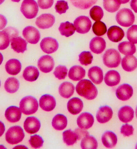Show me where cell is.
Listing matches in <instances>:
<instances>
[{"mask_svg":"<svg viewBox=\"0 0 137 149\" xmlns=\"http://www.w3.org/2000/svg\"><path fill=\"white\" fill-rule=\"evenodd\" d=\"M76 91L79 95L88 100L95 99L98 93L95 85L88 79L81 80L76 86Z\"/></svg>","mask_w":137,"mask_h":149,"instance_id":"obj_1","label":"cell"},{"mask_svg":"<svg viewBox=\"0 0 137 149\" xmlns=\"http://www.w3.org/2000/svg\"><path fill=\"white\" fill-rule=\"evenodd\" d=\"M19 105L21 112L26 115L35 113L39 107L37 99L32 96H27L23 98L20 102Z\"/></svg>","mask_w":137,"mask_h":149,"instance_id":"obj_2","label":"cell"},{"mask_svg":"<svg viewBox=\"0 0 137 149\" xmlns=\"http://www.w3.org/2000/svg\"><path fill=\"white\" fill-rule=\"evenodd\" d=\"M121 59L120 53L113 49L107 50L103 57L104 64L109 68H115L118 66Z\"/></svg>","mask_w":137,"mask_h":149,"instance_id":"obj_3","label":"cell"},{"mask_svg":"<svg viewBox=\"0 0 137 149\" xmlns=\"http://www.w3.org/2000/svg\"><path fill=\"white\" fill-rule=\"evenodd\" d=\"M25 137V133L21 127H11L6 134V139L9 144H17L23 141Z\"/></svg>","mask_w":137,"mask_h":149,"instance_id":"obj_4","label":"cell"},{"mask_svg":"<svg viewBox=\"0 0 137 149\" xmlns=\"http://www.w3.org/2000/svg\"><path fill=\"white\" fill-rule=\"evenodd\" d=\"M116 20L121 26L129 27L132 25L134 22V15L130 9L123 8L118 12L116 16Z\"/></svg>","mask_w":137,"mask_h":149,"instance_id":"obj_5","label":"cell"},{"mask_svg":"<svg viewBox=\"0 0 137 149\" xmlns=\"http://www.w3.org/2000/svg\"><path fill=\"white\" fill-rule=\"evenodd\" d=\"M21 10L25 17L32 19L37 16L39 8L35 0H24L21 5Z\"/></svg>","mask_w":137,"mask_h":149,"instance_id":"obj_6","label":"cell"},{"mask_svg":"<svg viewBox=\"0 0 137 149\" xmlns=\"http://www.w3.org/2000/svg\"><path fill=\"white\" fill-rule=\"evenodd\" d=\"M91 20L88 17L81 16L74 21V25L77 33L85 34L88 33L91 27Z\"/></svg>","mask_w":137,"mask_h":149,"instance_id":"obj_7","label":"cell"},{"mask_svg":"<svg viewBox=\"0 0 137 149\" xmlns=\"http://www.w3.org/2000/svg\"><path fill=\"white\" fill-rule=\"evenodd\" d=\"M23 37L26 41L32 44H37L40 39V32L35 28L32 26H28L23 29Z\"/></svg>","mask_w":137,"mask_h":149,"instance_id":"obj_8","label":"cell"},{"mask_svg":"<svg viewBox=\"0 0 137 149\" xmlns=\"http://www.w3.org/2000/svg\"><path fill=\"white\" fill-rule=\"evenodd\" d=\"M40 47L44 53L51 54L58 49L59 44L56 39L51 37H46L41 41Z\"/></svg>","mask_w":137,"mask_h":149,"instance_id":"obj_9","label":"cell"},{"mask_svg":"<svg viewBox=\"0 0 137 149\" xmlns=\"http://www.w3.org/2000/svg\"><path fill=\"white\" fill-rule=\"evenodd\" d=\"M55 62L54 59L49 55H44L38 60V68L43 73H49L52 71Z\"/></svg>","mask_w":137,"mask_h":149,"instance_id":"obj_10","label":"cell"},{"mask_svg":"<svg viewBox=\"0 0 137 149\" xmlns=\"http://www.w3.org/2000/svg\"><path fill=\"white\" fill-rule=\"evenodd\" d=\"M55 22V18L50 14H44L36 19V24L39 28L47 29L52 27Z\"/></svg>","mask_w":137,"mask_h":149,"instance_id":"obj_11","label":"cell"},{"mask_svg":"<svg viewBox=\"0 0 137 149\" xmlns=\"http://www.w3.org/2000/svg\"><path fill=\"white\" fill-rule=\"evenodd\" d=\"M24 127L26 132L34 134L38 132L41 127V123L37 118L33 116L28 117L24 123Z\"/></svg>","mask_w":137,"mask_h":149,"instance_id":"obj_12","label":"cell"},{"mask_svg":"<svg viewBox=\"0 0 137 149\" xmlns=\"http://www.w3.org/2000/svg\"><path fill=\"white\" fill-rule=\"evenodd\" d=\"M56 102L55 98L49 94L42 96L39 100V105L41 109L46 111H51L56 107Z\"/></svg>","mask_w":137,"mask_h":149,"instance_id":"obj_13","label":"cell"},{"mask_svg":"<svg viewBox=\"0 0 137 149\" xmlns=\"http://www.w3.org/2000/svg\"><path fill=\"white\" fill-rule=\"evenodd\" d=\"M133 94V89L130 85L123 84L120 86L116 91L117 97L120 100H128Z\"/></svg>","mask_w":137,"mask_h":149,"instance_id":"obj_14","label":"cell"},{"mask_svg":"<svg viewBox=\"0 0 137 149\" xmlns=\"http://www.w3.org/2000/svg\"><path fill=\"white\" fill-rule=\"evenodd\" d=\"M113 114V112L111 107L107 105L102 106L97 113V120L100 123H107L111 120Z\"/></svg>","mask_w":137,"mask_h":149,"instance_id":"obj_15","label":"cell"},{"mask_svg":"<svg viewBox=\"0 0 137 149\" xmlns=\"http://www.w3.org/2000/svg\"><path fill=\"white\" fill-rule=\"evenodd\" d=\"M94 122L93 116L91 113L84 112L77 119V124L79 128L88 129L91 128Z\"/></svg>","mask_w":137,"mask_h":149,"instance_id":"obj_16","label":"cell"},{"mask_svg":"<svg viewBox=\"0 0 137 149\" xmlns=\"http://www.w3.org/2000/svg\"><path fill=\"white\" fill-rule=\"evenodd\" d=\"M90 47L91 52L94 54H102L106 47V42L102 37H95L90 42Z\"/></svg>","mask_w":137,"mask_h":149,"instance_id":"obj_17","label":"cell"},{"mask_svg":"<svg viewBox=\"0 0 137 149\" xmlns=\"http://www.w3.org/2000/svg\"><path fill=\"white\" fill-rule=\"evenodd\" d=\"M21 111L19 107L15 106H11L6 109L5 116L8 122L15 123L19 122L21 118Z\"/></svg>","mask_w":137,"mask_h":149,"instance_id":"obj_18","label":"cell"},{"mask_svg":"<svg viewBox=\"0 0 137 149\" xmlns=\"http://www.w3.org/2000/svg\"><path fill=\"white\" fill-rule=\"evenodd\" d=\"M68 111L73 115H77L80 113L83 107L82 101L78 97H73L67 103Z\"/></svg>","mask_w":137,"mask_h":149,"instance_id":"obj_19","label":"cell"},{"mask_svg":"<svg viewBox=\"0 0 137 149\" xmlns=\"http://www.w3.org/2000/svg\"><path fill=\"white\" fill-rule=\"evenodd\" d=\"M107 35L110 41L113 42H118L121 41L124 36V32L119 26H111L108 31Z\"/></svg>","mask_w":137,"mask_h":149,"instance_id":"obj_20","label":"cell"},{"mask_svg":"<svg viewBox=\"0 0 137 149\" xmlns=\"http://www.w3.org/2000/svg\"><path fill=\"white\" fill-rule=\"evenodd\" d=\"M118 116L121 122L123 123H128L133 119L134 111L130 106L127 105L123 106L119 111Z\"/></svg>","mask_w":137,"mask_h":149,"instance_id":"obj_21","label":"cell"},{"mask_svg":"<svg viewBox=\"0 0 137 149\" xmlns=\"http://www.w3.org/2000/svg\"><path fill=\"white\" fill-rule=\"evenodd\" d=\"M88 76L91 81L95 84H101L104 79L102 70L97 66L90 68L88 71Z\"/></svg>","mask_w":137,"mask_h":149,"instance_id":"obj_22","label":"cell"},{"mask_svg":"<svg viewBox=\"0 0 137 149\" xmlns=\"http://www.w3.org/2000/svg\"><path fill=\"white\" fill-rule=\"evenodd\" d=\"M102 140L103 144L106 148H112L116 146L118 138L116 135L113 132L106 131L102 136Z\"/></svg>","mask_w":137,"mask_h":149,"instance_id":"obj_23","label":"cell"},{"mask_svg":"<svg viewBox=\"0 0 137 149\" xmlns=\"http://www.w3.org/2000/svg\"><path fill=\"white\" fill-rule=\"evenodd\" d=\"M120 75L117 71L110 70L105 74V82L107 86L110 87L116 86L120 81Z\"/></svg>","mask_w":137,"mask_h":149,"instance_id":"obj_24","label":"cell"},{"mask_svg":"<svg viewBox=\"0 0 137 149\" xmlns=\"http://www.w3.org/2000/svg\"><path fill=\"white\" fill-rule=\"evenodd\" d=\"M10 41L12 49L17 53H24L27 50V42L22 37H15Z\"/></svg>","mask_w":137,"mask_h":149,"instance_id":"obj_25","label":"cell"},{"mask_svg":"<svg viewBox=\"0 0 137 149\" xmlns=\"http://www.w3.org/2000/svg\"><path fill=\"white\" fill-rule=\"evenodd\" d=\"M21 64L19 61L15 58L8 60L5 65V69L7 73L11 75H17L21 70Z\"/></svg>","mask_w":137,"mask_h":149,"instance_id":"obj_26","label":"cell"},{"mask_svg":"<svg viewBox=\"0 0 137 149\" xmlns=\"http://www.w3.org/2000/svg\"><path fill=\"white\" fill-rule=\"evenodd\" d=\"M122 66L123 69L127 72H131L137 68V59L133 55L126 56L122 58Z\"/></svg>","mask_w":137,"mask_h":149,"instance_id":"obj_27","label":"cell"},{"mask_svg":"<svg viewBox=\"0 0 137 149\" xmlns=\"http://www.w3.org/2000/svg\"><path fill=\"white\" fill-rule=\"evenodd\" d=\"M86 71L80 66H74L71 68L69 72V78L74 81L80 80L85 77Z\"/></svg>","mask_w":137,"mask_h":149,"instance_id":"obj_28","label":"cell"},{"mask_svg":"<svg viewBox=\"0 0 137 149\" xmlns=\"http://www.w3.org/2000/svg\"><path fill=\"white\" fill-rule=\"evenodd\" d=\"M75 90L74 85L70 82H65L59 86V91L61 96L64 98L70 97L73 94Z\"/></svg>","mask_w":137,"mask_h":149,"instance_id":"obj_29","label":"cell"},{"mask_svg":"<svg viewBox=\"0 0 137 149\" xmlns=\"http://www.w3.org/2000/svg\"><path fill=\"white\" fill-rule=\"evenodd\" d=\"M39 75L38 68L33 66L26 67L23 73V77L25 80L33 82L37 80Z\"/></svg>","mask_w":137,"mask_h":149,"instance_id":"obj_30","label":"cell"},{"mask_svg":"<svg viewBox=\"0 0 137 149\" xmlns=\"http://www.w3.org/2000/svg\"><path fill=\"white\" fill-rule=\"evenodd\" d=\"M67 124V120L66 117L58 114L55 116L53 119L52 125L55 130H62L66 128Z\"/></svg>","mask_w":137,"mask_h":149,"instance_id":"obj_31","label":"cell"},{"mask_svg":"<svg viewBox=\"0 0 137 149\" xmlns=\"http://www.w3.org/2000/svg\"><path fill=\"white\" fill-rule=\"evenodd\" d=\"M118 49L120 53L127 56L132 55L136 52L135 45L132 42L128 41L120 43Z\"/></svg>","mask_w":137,"mask_h":149,"instance_id":"obj_32","label":"cell"},{"mask_svg":"<svg viewBox=\"0 0 137 149\" xmlns=\"http://www.w3.org/2000/svg\"><path fill=\"white\" fill-rule=\"evenodd\" d=\"M81 146L83 149H96L98 146V143L93 136L89 135L82 139Z\"/></svg>","mask_w":137,"mask_h":149,"instance_id":"obj_33","label":"cell"},{"mask_svg":"<svg viewBox=\"0 0 137 149\" xmlns=\"http://www.w3.org/2000/svg\"><path fill=\"white\" fill-rule=\"evenodd\" d=\"M20 84L17 78L10 77L7 79L5 84L6 91L9 93H13L17 92L19 88Z\"/></svg>","mask_w":137,"mask_h":149,"instance_id":"obj_34","label":"cell"},{"mask_svg":"<svg viewBox=\"0 0 137 149\" xmlns=\"http://www.w3.org/2000/svg\"><path fill=\"white\" fill-rule=\"evenodd\" d=\"M59 30L62 36L69 37L75 33V29L74 25L68 21L61 23L59 28Z\"/></svg>","mask_w":137,"mask_h":149,"instance_id":"obj_35","label":"cell"},{"mask_svg":"<svg viewBox=\"0 0 137 149\" xmlns=\"http://www.w3.org/2000/svg\"><path fill=\"white\" fill-rule=\"evenodd\" d=\"M98 0H70L74 7L79 9H88L96 3Z\"/></svg>","mask_w":137,"mask_h":149,"instance_id":"obj_36","label":"cell"},{"mask_svg":"<svg viewBox=\"0 0 137 149\" xmlns=\"http://www.w3.org/2000/svg\"><path fill=\"white\" fill-rule=\"evenodd\" d=\"M121 3L120 0H104L103 5L105 10L110 13H114L119 9Z\"/></svg>","mask_w":137,"mask_h":149,"instance_id":"obj_37","label":"cell"},{"mask_svg":"<svg viewBox=\"0 0 137 149\" xmlns=\"http://www.w3.org/2000/svg\"><path fill=\"white\" fill-rule=\"evenodd\" d=\"M63 136L64 142L67 146L73 145L77 142V139L76 134L71 130L64 132Z\"/></svg>","mask_w":137,"mask_h":149,"instance_id":"obj_38","label":"cell"},{"mask_svg":"<svg viewBox=\"0 0 137 149\" xmlns=\"http://www.w3.org/2000/svg\"><path fill=\"white\" fill-rule=\"evenodd\" d=\"M93 32L96 36H101L107 32V27L106 24L102 21H96L92 26Z\"/></svg>","mask_w":137,"mask_h":149,"instance_id":"obj_39","label":"cell"},{"mask_svg":"<svg viewBox=\"0 0 137 149\" xmlns=\"http://www.w3.org/2000/svg\"><path fill=\"white\" fill-rule=\"evenodd\" d=\"M90 15L91 19L94 21H100L104 16V11L101 7L98 6H94L90 10Z\"/></svg>","mask_w":137,"mask_h":149,"instance_id":"obj_40","label":"cell"},{"mask_svg":"<svg viewBox=\"0 0 137 149\" xmlns=\"http://www.w3.org/2000/svg\"><path fill=\"white\" fill-rule=\"evenodd\" d=\"M93 55L90 52H83L79 55V61L82 65L87 66L92 63Z\"/></svg>","mask_w":137,"mask_h":149,"instance_id":"obj_41","label":"cell"},{"mask_svg":"<svg viewBox=\"0 0 137 149\" xmlns=\"http://www.w3.org/2000/svg\"><path fill=\"white\" fill-rule=\"evenodd\" d=\"M10 37L5 31H0V50L7 49L10 44Z\"/></svg>","mask_w":137,"mask_h":149,"instance_id":"obj_42","label":"cell"},{"mask_svg":"<svg viewBox=\"0 0 137 149\" xmlns=\"http://www.w3.org/2000/svg\"><path fill=\"white\" fill-rule=\"evenodd\" d=\"M68 70L65 66L59 65L56 67L54 74L56 78L59 80L65 79L67 74Z\"/></svg>","mask_w":137,"mask_h":149,"instance_id":"obj_43","label":"cell"},{"mask_svg":"<svg viewBox=\"0 0 137 149\" xmlns=\"http://www.w3.org/2000/svg\"><path fill=\"white\" fill-rule=\"evenodd\" d=\"M127 37L130 42L134 44L137 43V25H133L127 31Z\"/></svg>","mask_w":137,"mask_h":149,"instance_id":"obj_44","label":"cell"},{"mask_svg":"<svg viewBox=\"0 0 137 149\" xmlns=\"http://www.w3.org/2000/svg\"><path fill=\"white\" fill-rule=\"evenodd\" d=\"M29 141L31 146L33 148L35 149L41 148L44 143V141L42 137L38 135H34L31 136Z\"/></svg>","mask_w":137,"mask_h":149,"instance_id":"obj_45","label":"cell"},{"mask_svg":"<svg viewBox=\"0 0 137 149\" xmlns=\"http://www.w3.org/2000/svg\"><path fill=\"white\" fill-rule=\"evenodd\" d=\"M56 11L59 14L65 13L67 10L69 9L67 2L65 1H58L55 6Z\"/></svg>","mask_w":137,"mask_h":149,"instance_id":"obj_46","label":"cell"},{"mask_svg":"<svg viewBox=\"0 0 137 149\" xmlns=\"http://www.w3.org/2000/svg\"><path fill=\"white\" fill-rule=\"evenodd\" d=\"M134 129L132 125L126 124L123 125L121 128V133L124 136L129 137L133 134Z\"/></svg>","mask_w":137,"mask_h":149,"instance_id":"obj_47","label":"cell"},{"mask_svg":"<svg viewBox=\"0 0 137 149\" xmlns=\"http://www.w3.org/2000/svg\"><path fill=\"white\" fill-rule=\"evenodd\" d=\"M54 0H38L39 7L42 9H48L52 6Z\"/></svg>","mask_w":137,"mask_h":149,"instance_id":"obj_48","label":"cell"},{"mask_svg":"<svg viewBox=\"0 0 137 149\" xmlns=\"http://www.w3.org/2000/svg\"><path fill=\"white\" fill-rule=\"evenodd\" d=\"M75 134L77 137V140H79L86 136H89L90 133L85 129L82 128H77L75 130Z\"/></svg>","mask_w":137,"mask_h":149,"instance_id":"obj_49","label":"cell"},{"mask_svg":"<svg viewBox=\"0 0 137 149\" xmlns=\"http://www.w3.org/2000/svg\"><path fill=\"white\" fill-rule=\"evenodd\" d=\"M3 31L8 34L9 37H10V41L13 38L18 37V35H19V32L17 30L15 29V28L8 27L7 28L5 29Z\"/></svg>","mask_w":137,"mask_h":149,"instance_id":"obj_50","label":"cell"},{"mask_svg":"<svg viewBox=\"0 0 137 149\" xmlns=\"http://www.w3.org/2000/svg\"><path fill=\"white\" fill-rule=\"evenodd\" d=\"M7 23V19L3 15L0 14V30L3 29Z\"/></svg>","mask_w":137,"mask_h":149,"instance_id":"obj_51","label":"cell"},{"mask_svg":"<svg viewBox=\"0 0 137 149\" xmlns=\"http://www.w3.org/2000/svg\"><path fill=\"white\" fill-rule=\"evenodd\" d=\"M130 6L135 12L137 13V0H131Z\"/></svg>","mask_w":137,"mask_h":149,"instance_id":"obj_52","label":"cell"},{"mask_svg":"<svg viewBox=\"0 0 137 149\" xmlns=\"http://www.w3.org/2000/svg\"><path fill=\"white\" fill-rule=\"evenodd\" d=\"M5 131V126L3 123L0 121V137L3 134Z\"/></svg>","mask_w":137,"mask_h":149,"instance_id":"obj_53","label":"cell"},{"mask_svg":"<svg viewBox=\"0 0 137 149\" xmlns=\"http://www.w3.org/2000/svg\"><path fill=\"white\" fill-rule=\"evenodd\" d=\"M3 60V55L0 53V65L1 64Z\"/></svg>","mask_w":137,"mask_h":149,"instance_id":"obj_54","label":"cell"},{"mask_svg":"<svg viewBox=\"0 0 137 149\" xmlns=\"http://www.w3.org/2000/svg\"><path fill=\"white\" fill-rule=\"evenodd\" d=\"M130 0H120L122 4H126L128 3Z\"/></svg>","mask_w":137,"mask_h":149,"instance_id":"obj_55","label":"cell"},{"mask_svg":"<svg viewBox=\"0 0 137 149\" xmlns=\"http://www.w3.org/2000/svg\"><path fill=\"white\" fill-rule=\"evenodd\" d=\"M11 1L14 2H17V3H18V2H19L21 0H11Z\"/></svg>","mask_w":137,"mask_h":149,"instance_id":"obj_56","label":"cell"},{"mask_svg":"<svg viewBox=\"0 0 137 149\" xmlns=\"http://www.w3.org/2000/svg\"><path fill=\"white\" fill-rule=\"evenodd\" d=\"M5 1V0H0V5L3 3Z\"/></svg>","mask_w":137,"mask_h":149,"instance_id":"obj_57","label":"cell"},{"mask_svg":"<svg viewBox=\"0 0 137 149\" xmlns=\"http://www.w3.org/2000/svg\"><path fill=\"white\" fill-rule=\"evenodd\" d=\"M136 117L137 118V106L136 108Z\"/></svg>","mask_w":137,"mask_h":149,"instance_id":"obj_58","label":"cell"},{"mask_svg":"<svg viewBox=\"0 0 137 149\" xmlns=\"http://www.w3.org/2000/svg\"><path fill=\"white\" fill-rule=\"evenodd\" d=\"M136 149H137V144H136Z\"/></svg>","mask_w":137,"mask_h":149,"instance_id":"obj_59","label":"cell"},{"mask_svg":"<svg viewBox=\"0 0 137 149\" xmlns=\"http://www.w3.org/2000/svg\"><path fill=\"white\" fill-rule=\"evenodd\" d=\"M1 81H0V87H1Z\"/></svg>","mask_w":137,"mask_h":149,"instance_id":"obj_60","label":"cell"}]
</instances>
